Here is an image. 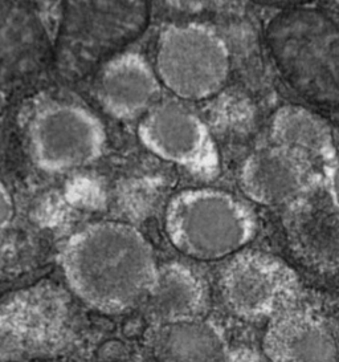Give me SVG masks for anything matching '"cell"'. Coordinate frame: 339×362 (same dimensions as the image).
I'll use <instances>...</instances> for the list:
<instances>
[{
    "instance_id": "1",
    "label": "cell",
    "mask_w": 339,
    "mask_h": 362,
    "mask_svg": "<svg viewBox=\"0 0 339 362\" xmlns=\"http://www.w3.org/2000/svg\"><path fill=\"white\" fill-rule=\"evenodd\" d=\"M60 266L74 296L104 315H121L142 304L158 271L148 238L113 221L74 231L64 243Z\"/></svg>"
},
{
    "instance_id": "2",
    "label": "cell",
    "mask_w": 339,
    "mask_h": 362,
    "mask_svg": "<svg viewBox=\"0 0 339 362\" xmlns=\"http://www.w3.org/2000/svg\"><path fill=\"white\" fill-rule=\"evenodd\" d=\"M170 243L195 260H222L244 250L257 233L252 207L232 192L194 187L175 194L163 219Z\"/></svg>"
},
{
    "instance_id": "3",
    "label": "cell",
    "mask_w": 339,
    "mask_h": 362,
    "mask_svg": "<svg viewBox=\"0 0 339 362\" xmlns=\"http://www.w3.org/2000/svg\"><path fill=\"white\" fill-rule=\"evenodd\" d=\"M154 68L162 86L178 100L203 101L227 83L231 54L222 35L208 24H170L159 33Z\"/></svg>"
},
{
    "instance_id": "4",
    "label": "cell",
    "mask_w": 339,
    "mask_h": 362,
    "mask_svg": "<svg viewBox=\"0 0 339 362\" xmlns=\"http://www.w3.org/2000/svg\"><path fill=\"white\" fill-rule=\"evenodd\" d=\"M27 145L39 170L61 175L100 160L107 134L102 119L90 109L68 101H49L30 118Z\"/></svg>"
},
{
    "instance_id": "5",
    "label": "cell",
    "mask_w": 339,
    "mask_h": 362,
    "mask_svg": "<svg viewBox=\"0 0 339 362\" xmlns=\"http://www.w3.org/2000/svg\"><path fill=\"white\" fill-rule=\"evenodd\" d=\"M141 145L159 160L179 166L192 177L211 181L222 160L211 130L178 98H162L138 122Z\"/></svg>"
},
{
    "instance_id": "6",
    "label": "cell",
    "mask_w": 339,
    "mask_h": 362,
    "mask_svg": "<svg viewBox=\"0 0 339 362\" xmlns=\"http://www.w3.org/2000/svg\"><path fill=\"white\" fill-rule=\"evenodd\" d=\"M219 289L232 315L258 322L292 307L299 281L296 272L277 256L244 248L222 267Z\"/></svg>"
},
{
    "instance_id": "7",
    "label": "cell",
    "mask_w": 339,
    "mask_h": 362,
    "mask_svg": "<svg viewBox=\"0 0 339 362\" xmlns=\"http://www.w3.org/2000/svg\"><path fill=\"white\" fill-rule=\"evenodd\" d=\"M239 185L249 201L285 209L321 185V171L296 153L269 144L244 160Z\"/></svg>"
},
{
    "instance_id": "8",
    "label": "cell",
    "mask_w": 339,
    "mask_h": 362,
    "mask_svg": "<svg viewBox=\"0 0 339 362\" xmlns=\"http://www.w3.org/2000/svg\"><path fill=\"white\" fill-rule=\"evenodd\" d=\"M282 226L304 266L322 274L339 269V210L322 185L284 209Z\"/></svg>"
},
{
    "instance_id": "9",
    "label": "cell",
    "mask_w": 339,
    "mask_h": 362,
    "mask_svg": "<svg viewBox=\"0 0 339 362\" xmlns=\"http://www.w3.org/2000/svg\"><path fill=\"white\" fill-rule=\"evenodd\" d=\"M97 98L110 117L136 121L162 100V84L155 68L136 51L116 54L97 78Z\"/></svg>"
},
{
    "instance_id": "10",
    "label": "cell",
    "mask_w": 339,
    "mask_h": 362,
    "mask_svg": "<svg viewBox=\"0 0 339 362\" xmlns=\"http://www.w3.org/2000/svg\"><path fill=\"white\" fill-rule=\"evenodd\" d=\"M266 360L337 361L339 346L322 320L305 309H284L269 320L263 341Z\"/></svg>"
},
{
    "instance_id": "11",
    "label": "cell",
    "mask_w": 339,
    "mask_h": 362,
    "mask_svg": "<svg viewBox=\"0 0 339 362\" xmlns=\"http://www.w3.org/2000/svg\"><path fill=\"white\" fill-rule=\"evenodd\" d=\"M148 342L160 361H228L231 353L222 327L204 316L155 322Z\"/></svg>"
},
{
    "instance_id": "12",
    "label": "cell",
    "mask_w": 339,
    "mask_h": 362,
    "mask_svg": "<svg viewBox=\"0 0 339 362\" xmlns=\"http://www.w3.org/2000/svg\"><path fill=\"white\" fill-rule=\"evenodd\" d=\"M208 300V283L199 271L182 262H170L158 267L142 304L155 324L204 316Z\"/></svg>"
},
{
    "instance_id": "13",
    "label": "cell",
    "mask_w": 339,
    "mask_h": 362,
    "mask_svg": "<svg viewBox=\"0 0 339 362\" xmlns=\"http://www.w3.org/2000/svg\"><path fill=\"white\" fill-rule=\"evenodd\" d=\"M269 137L270 144L296 153L318 169H322L337 149L328 122L299 105H285L275 110Z\"/></svg>"
},
{
    "instance_id": "14",
    "label": "cell",
    "mask_w": 339,
    "mask_h": 362,
    "mask_svg": "<svg viewBox=\"0 0 339 362\" xmlns=\"http://www.w3.org/2000/svg\"><path fill=\"white\" fill-rule=\"evenodd\" d=\"M321 185L331 202L339 210V145L333 157L322 166Z\"/></svg>"
},
{
    "instance_id": "15",
    "label": "cell",
    "mask_w": 339,
    "mask_h": 362,
    "mask_svg": "<svg viewBox=\"0 0 339 362\" xmlns=\"http://www.w3.org/2000/svg\"><path fill=\"white\" fill-rule=\"evenodd\" d=\"M15 216V202L8 187L0 181V233L7 230Z\"/></svg>"
},
{
    "instance_id": "16",
    "label": "cell",
    "mask_w": 339,
    "mask_h": 362,
    "mask_svg": "<svg viewBox=\"0 0 339 362\" xmlns=\"http://www.w3.org/2000/svg\"><path fill=\"white\" fill-rule=\"evenodd\" d=\"M338 346H339V344H338Z\"/></svg>"
}]
</instances>
